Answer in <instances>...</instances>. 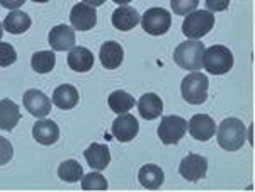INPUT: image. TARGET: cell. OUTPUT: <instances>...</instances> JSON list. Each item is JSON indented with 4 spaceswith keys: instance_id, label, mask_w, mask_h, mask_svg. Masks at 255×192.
<instances>
[{
    "instance_id": "cell-1",
    "label": "cell",
    "mask_w": 255,
    "mask_h": 192,
    "mask_svg": "<svg viewBox=\"0 0 255 192\" xmlns=\"http://www.w3.org/2000/svg\"><path fill=\"white\" fill-rule=\"evenodd\" d=\"M216 140L218 145L226 152H237L245 145L247 138V128L245 124L237 117H226L221 121V124L216 129Z\"/></svg>"
},
{
    "instance_id": "cell-2",
    "label": "cell",
    "mask_w": 255,
    "mask_h": 192,
    "mask_svg": "<svg viewBox=\"0 0 255 192\" xmlns=\"http://www.w3.org/2000/svg\"><path fill=\"white\" fill-rule=\"evenodd\" d=\"M203 67L211 75H225L233 67V53L226 46L215 44V46L204 48L203 53Z\"/></svg>"
},
{
    "instance_id": "cell-3",
    "label": "cell",
    "mask_w": 255,
    "mask_h": 192,
    "mask_svg": "<svg viewBox=\"0 0 255 192\" xmlns=\"http://www.w3.org/2000/svg\"><path fill=\"white\" fill-rule=\"evenodd\" d=\"M203 53L204 43H199L197 39H189L175 48L174 61L184 70L197 72L203 68Z\"/></svg>"
},
{
    "instance_id": "cell-4",
    "label": "cell",
    "mask_w": 255,
    "mask_h": 192,
    "mask_svg": "<svg viewBox=\"0 0 255 192\" xmlns=\"http://www.w3.org/2000/svg\"><path fill=\"white\" fill-rule=\"evenodd\" d=\"M208 87H209L208 77L201 72H192L182 80L180 92H182V97L186 102L199 105L204 104L208 99Z\"/></svg>"
},
{
    "instance_id": "cell-5",
    "label": "cell",
    "mask_w": 255,
    "mask_h": 192,
    "mask_svg": "<svg viewBox=\"0 0 255 192\" xmlns=\"http://www.w3.org/2000/svg\"><path fill=\"white\" fill-rule=\"evenodd\" d=\"M215 26V15L209 10H194L186 15L182 24V32L189 39H201Z\"/></svg>"
},
{
    "instance_id": "cell-6",
    "label": "cell",
    "mask_w": 255,
    "mask_h": 192,
    "mask_svg": "<svg viewBox=\"0 0 255 192\" xmlns=\"http://www.w3.org/2000/svg\"><path fill=\"white\" fill-rule=\"evenodd\" d=\"M139 20H141L143 29L151 36L165 34L172 26L170 12L162 9V7H151V9H148Z\"/></svg>"
},
{
    "instance_id": "cell-7",
    "label": "cell",
    "mask_w": 255,
    "mask_h": 192,
    "mask_svg": "<svg viewBox=\"0 0 255 192\" xmlns=\"http://www.w3.org/2000/svg\"><path fill=\"white\" fill-rule=\"evenodd\" d=\"M187 131V121L180 116H165L158 124L157 134L163 145H177Z\"/></svg>"
},
{
    "instance_id": "cell-8",
    "label": "cell",
    "mask_w": 255,
    "mask_h": 192,
    "mask_svg": "<svg viewBox=\"0 0 255 192\" xmlns=\"http://www.w3.org/2000/svg\"><path fill=\"white\" fill-rule=\"evenodd\" d=\"M206 172H208V160L196 153H189L187 157H184L179 165V174L189 182L201 181V179H204Z\"/></svg>"
},
{
    "instance_id": "cell-9",
    "label": "cell",
    "mask_w": 255,
    "mask_h": 192,
    "mask_svg": "<svg viewBox=\"0 0 255 192\" xmlns=\"http://www.w3.org/2000/svg\"><path fill=\"white\" fill-rule=\"evenodd\" d=\"M70 22H72L73 29L77 31H90L97 22L96 7L87 5L84 2L73 5L72 12H70Z\"/></svg>"
},
{
    "instance_id": "cell-10",
    "label": "cell",
    "mask_w": 255,
    "mask_h": 192,
    "mask_svg": "<svg viewBox=\"0 0 255 192\" xmlns=\"http://www.w3.org/2000/svg\"><path fill=\"white\" fill-rule=\"evenodd\" d=\"M187 129L194 140L209 141L216 133V122L208 114H196L187 122Z\"/></svg>"
},
{
    "instance_id": "cell-11",
    "label": "cell",
    "mask_w": 255,
    "mask_h": 192,
    "mask_svg": "<svg viewBox=\"0 0 255 192\" xmlns=\"http://www.w3.org/2000/svg\"><path fill=\"white\" fill-rule=\"evenodd\" d=\"M139 131V122L136 121V117L133 114H119V116L113 122V134L118 141L128 143L133 138H136V134Z\"/></svg>"
},
{
    "instance_id": "cell-12",
    "label": "cell",
    "mask_w": 255,
    "mask_h": 192,
    "mask_svg": "<svg viewBox=\"0 0 255 192\" xmlns=\"http://www.w3.org/2000/svg\"><path fill=\"white\" fill-rule=\"evenodd\" d=\"M24 107L29 111L34 117H46L51 112V100L46 97V94L38 91V89H31L24 94L22 97Z\"/></svg>"
},
{
    "instance_id": "cell-13",
    "label": "cell",
    "mask_w": 255,
    "mask_h": 192,
    "mask_svg": "<svg viewBox=\"0 0 255 192\" xmlns=\"http://www.w3.org/2000/svg\"><path fill=\"white\" fill-rule=\"evenodd\" d=\"M48 43L55 51H68L75 46V31L67 24L55 26L48 34Z\"/></svg>"
},
{
    "instance_id": "cell-14",
    "label": "cell",
    "mask_w": 255,
    "mask_h": 192,
    "mask_svg": "<svg viewBox=\"0 0 255 192\" xmlns=\"http://www.w3.org/2000/svg\"><path fill=\"white\" fill-rule=\"evenodd\" d=\"M32 138L39 143V145L49 146V145H55L60 138V128L55 121H49V119H41L38 122H34L32 126Z\"/></svg>"
},
{
    "instance_id": "cell-15",
    "label": "cell",
    "mask_w": 255,
    "mask_h": 192,
    "mask_svg": "<svg viewBox=\"0 0 255 192\" xmlns=\"http://www.w3.org/2000/svg\"><path fill=\"white\" fill-rule=\"evenodd\" d=\"M99 60H101L102 67L108 70H116L121 67L123 60H125V50L116 41H108L101 46L99 51Z\"/></svg>"
},
{
    "instance_id": "cell-16",
    "label": "cell",
    "mask_w": 255,
    "mask_h": 192,
    "mask_svg": "<svg viewBox=\"0 0 255 192\" xmlns=\"http://www.w3.org/2000/svg\"><path fill=\"white\" fill-rule=\"evenodd\" d=\"M67 63H68L70 70L85 73V72L92 70V67H94V53L90 51L89 48L73 46L72 50L68 51Z\"/></svg>"
},
{
    "instance_id": "cell-17",
    "label": "cell",
    "mask_w": 255,
    "mask_h": 192,
    "mask_svg": "<svg viewBox=\"0 0 255 192\" xmlns=\"http://www.w3.org/2000/svg\"><path fill=\"white\" fill-rule=\"evenodd\" d=\"M139 19L141 17H139L138 10L129 5H121L113 12V26L118 31H131L133 27L138 26Z\"/></svg>"
},
{
    "instance_id": "cell-18",
    "label": "cell",
    "mask_w": 255,
    "mask_h": 192,
    "mask_svg": "<svg viewBox=\"0 0 255 192\" xmlns=\"http://www.w3.org/2000/svg\"><path fill=\"white\" fill-rule=\"evenodd\" d=\"M138 111L139 116L146 121L157 119L160 114L163 112V102L157 96V94H145V96L139 97L138 100Z\"/></svg>"
},
{
    "instance_id": "cell-19",
    "label": "cell",
    "mask_w": 255,
    "mask_h": 192,
    "mask_svg": "<svg viewBox=\"0 0 255 192\" xmlns=\"http://www.w3.org/2000/svg\"><path fill=\"white\" fill-rule=\"evenodd\" d=\"M84 157L94 170H104L111 162L109 148L102 143H92L84 152Z\"/></svg>"
},
{
    "instance_id": "cell-20",
    "label": "cell",
    "mask_w": 255,
    "mask_h": 192,
    "mask_svg": "<svg viewBox=\"0 0 255 192\" xmlns=\"http://www.w3.org/2000/svg\"><path fill=\"white\" fill-rule=\"evenodd\" d=\"M20 119L19 105L10 99L0 100V129L12 131Z\"/></svg>"
},
{
    "instance_id": "cell-21",
    "label": "cell",
    "mask_w": 255,
    "mask_h": 192,
    "mask_svg": "<svg viewBox=\"0 0 255 192\" xmlns=\"http://www.w3.org/2000/svg\"><path fill=\"white\" fill-rule=\"evenodd\" d=\"M138 179H139V184H141L145 189H158L160 186L163 184V170L160 169L158 165H153V163H148V165H143L138 172Z\"/></svg>"
},
{
    "instance_id": "cell-22",
    "label": "cell",
    "mask_w": 255,
    "mask_h": 192,
    "mask_svg": "<svg viewBox=\"0 0 255 192\" xmlns=\"http://www.w3.org/2000/svg\"><path fill=\"white\" fill-rule=\"evenodd\" d=\"M53 102H55L56 107L68 111V109H73L79 104V92L73 85H60L53 92Z\"/></svg>"
},
{
    "instance_id": "cell-23",
    "label": "cell",
    "mask_w": 255,
    "mask_h": 192,
    "mask_svg": "<svg viewBox=\"0 0 255 192\" xmlns=\"http://www.w3.org/2000/svg\"><path fill=\"white\" fill-rule=\"evenodd\" d=\"M2 24H3V29L10 32V34H22V32H26L31 27V17L26 12L10 10Z\"/></svg>"
},
{
    "instance_id": "cell-24",
    "label": "cell",
    "mask_w": 255,
    "mask_h": 192,
    "mask_svg": "<svg viewBox=\"0 0 255 192\" xmlns=\"http://www.w3.org/2000/svg\"><path fill=\"white\" fill-rule=\"evenodd\" d=\"M109 107H111V111L113 112H116V114H125L128 111H131V109L134 107V104H136V100H134V97L133 96H129L128 92L125 91H116V92H113L109 96Z\"/></svg>"
},
{
    "instance_id": "cell-25",
    "label": "cell",
    "mask_w": 255,
    "mask_h": 192,
    "mask_svg": "<svg viewBox=\"0 0 255 192\" xmlns=\"http://www.w3.org/2000/svg\"><path fill=\"white\" fill-rule=\"evenodd\" d=\"M56 56L53 51H36L31 58V67L36 73H49L55 68Z\"/></svg>"
},
{
    "instance_id": "cell-26",
    "label": "cell",
    "mask_w": 255,
    "mask_h": 192,
    "mask_svg": "<svg viewBox=\"0 0 255 192\" xmlns=\"http://www.w3.org/2000/svg\"><path fill=\"white\" fill-rule=\"evenodd\" d=\"M58 177L63 182H79L84 177V169L77 160H67L63 163H60L58 167Z\"/></svg>"
},
{
    "instance_id": "cell-27",
    "label": "cell",
    "mask_w": 255,
    "mask_h": 192,
    "mask_svg": "<svg viewBox=\"0 0 255 192\" xmlns=\"http://www.w3.org/2000/svg\"><path fill=\"white\" fill-rule=\"evenodd\" d=\"M109 187L108 181L104 179V175L92 172L82 177V189L85 191H106Z\"/></svg>"
},
{
    "instance_id": "cell-28",
    "label": "cell",
    "mask_w": 255,
    "mask_h": 192,
    "mask_svg": "<svg viewBox=\"0 0 255 192\" xmlns=\"http://www.w3.org/2000/svg\"><path fill=\"white\" fill-rule=\"evenodd\" d=\"M199 5V0H170L172 12L177 15H187L194 12Z\"/></svg>"
},
{
    "instance_id": "cell-29",
    "label": "cell",
    "mask_w": 255,
    "mask_h": 192,
    "mask_svg": "<svg viewBox=\"0 0 255 192\" xmlns=\"http://www.w3.org/2000/svg\"><path fill=\"white\" fill-rule=\"evenodd\" d=\"M15 61H17V53H15L14 46L0 41V67H10Z\"/></svg>"
},
{
    "instance_id": "cell-30",
    "label": "cell",
    "mask_w": 255,
    "mask_h": 192,
    "mask_svg": "<svg viewBox=\"0 0 255 192\" xmlns=\"http://www.w3.org/2000/svg\"><path fill=\"white\" fill-rule=\"evenodd\" d=\"M12 157H14V148H12L10 141L0 136V167L7 165L12 160Z\"/></svg>"
},
{
    "instance_id": "cell-31",
    "label": "cell",
    "mask_w": 255,
    "mask_h": 192,
    "mask_svg": "<svg viewBox=\"0 0 255 192\" xmlns=\"http://www.w3.org/2000/svg\"><path fill=\"white\" fill-rule=\"evenodd\" d=\"M209 12H223L230 7V0H206Z\"/></svg>"
},
{
    "instance_id": "cell-32",
    "label": "cell",
    "mask_w": 255,
    "mask_h": 192,
    "mask_svg": "<svg viewBox=\"0 0 255 192\" xmlns=\"http://www.w3.org/2000/svg\"><path fill=\"white\" fill-rule=\"evenodd\" d=\"M26 0H0V5L9 10H17L20 5H24Z\"/></svg>"
},
{
    "instance_id": "cell-33",
    "label": "cell",
    "mask_w": 255,
    "mask_h": 192,
    "mask_svg": "<svg viewBox=\"0 0 255 192\" xmlns=\"http://www.w3.org/2000/svg\"><path fill=\"white\" fill-rule=\"evenodd\" d=\"M84 3H87V5H92V7H101L102 3H106V0H82Z\"/></svg>"
},
{
    "instance_id": "cell-34",
    "label": "cell",
    "mask_w": 255,
    "mask_h": 192,
    "mask_svg": "<svg viewBox=\"0 0 255 192\" xmlns=\"http://www.w3.org/2000/svg\"><path fill=\"white\" fill-rule=\"evenodd\" d=\"M113 2H116L118 5H128V3L133 2V0H113Z\"/></svg>"
},
{
    "instance_id": "cell-35",
    "label": "cell",
    "mask_w": 255,
    "mask_h": 192,
    "mask_svg": "<svg viewBox=\"0 0 255 192\" xmlns=\"http://www.w3.org/2000/svg\"><path fill=\"white\" fill-rule=\"evenodd\" d=\"M2 36H3V24L0 22V41H2Z\"/></svg>"
},
{
    "instance_id": "cell-36",
    "label": "cell",
    "mask_w": 255,
    "mask_h": 192,
    "mask_svg": "<svg viewBox=\"0 0 255 192\" xmlns=\"http://www.w3.org/2000/svg\"><path fill=\"white\" fill-rule=\"evenodd\" d=\"M32 2H36V3H46V2H49V0H32Z\"/></svg>"
}]
</instances>
